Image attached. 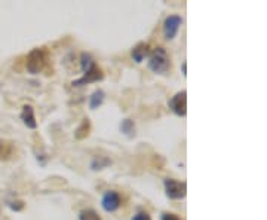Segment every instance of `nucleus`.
Segmentation results:
<instances>
[{"label":"nucleus","instance_id":"1","mask_svg":"<svg viewBox=\"0 0 267 220\" xmlns=\"http://www.w3.org/2000/svg\"><path fill=\"white\" fill-rule=\"evenodd\" d=\"M147 67L156 75L168 73V70L171 69V60H170L166 49L162 46H157L156 49H153V52H150V55H149Z\"/></svg>","mask_w":267,"mask_h":220},{"label":"nucleus","instance_id":"2","mask_svg":"<svg viewBox=\"0 0 267 220\" xmlns=\"http://www.w3.org/2000/svg\"><path fill=\"white\" fill-rule=\"evenodd\" d=\"M46 61H48V54L43 48H36L33 49L28 57H27V62H25V67L28 70V73L31 75H39L45 66H46Z\"/></svg>","mask_w":267,"mask_h":220},{"label":"nucleus","instance_id":"3","mask_svg":"<svg viewBox=\"0 0 267 220\" xmlns=\"http://www.w3.org/2000/svg\"><path fill=\"white\" fill-rule=\"evenodd\" d=\"M165 194L170 200H183L187 194V184L186 181L175 180V179H165Z\"/></svg>","mask_w":267,"mask_h":220},{"label":"nucleus","instance_id":"4","mask_svg":"<svg viewBox=\"0 0 267 220\" xmlns=\"http://www.w3.org/2000/svg\"><path fill=\"white\" fill-rule=\"evenodd\" d=\"M168 106L177 116L184 118L187 113V92L184 89L177 92L174 97H171V100L168 101Z\"/></svg>","mask_w":267,"mask_h":220},{"label":"nucleus","instance_id":"5","mask_svg":"<svg viewBox=\"0 0 267 220\" xmlns=\"http://www.w3.org/2000/svg\"><path fill=\"white\" fill-rule=\"evenodd\" d=\"M120 205H122V198H120L119 192H116V191L104 192V195L101 198V207L106 213H115L120 208Z\"/></svg>","mask_w":267,"mask_h":220},{"label":"nucleus","instance_id":"6","mask_svg":"<svg viewBox=\"0 0 267 220\" xmlns=\"http://www.w3.org/2000/svg\"><path fill=\"white\" fill-rule=\"evenodd\" d=\"M183 24V18L180 15H170L163 21V36L166 40L175 39Z\"/></svg>","mask_w":267,"mask_h":220},{"label":"nucleus","instance_id":"7","mask_svg":"<svg viewBox=\"0 0 267 220\" xmlns=\"http://www.w3.org/2000/svg\"><path fill=\"white\" fill-rule=\"evenodd\" d=\"M104 79V73H103V70L95 66L91 72H88V73H85L80 79L73 80V86H83V85H88V83H92V82H98V80H103Z\"/></svg>","mask_w":267,"mask_h":220},{"label":"nucleus","instance_id":"8","mask_svg":"<svg viewBox=\"0 0 267 220\" xmlns=\"http://www.w3.org/2000/svg\"><path fill=\"white\" fill-rule=\"evenodd\" d=\"M21 119L24 122V125L30 130H36L38 128V120L35 115V109L30 104H24L22 110H21Z\"/></svg>","mask_w":267,"mask_h":220},{"label":"nucleus","instance_id":"9","mask_svg":"<svg viewBox=\"0 0 267 220\" xmlns=\"http://www.w3.org/2000/svg\"><path fill=\"white\" fill-rule=\"evenodd\" d=\"M131 55H132V60L140 64V62H143V61L146 60V57L150 55V48H149L147 43L141 42V43H138V45L134 48Z\"/></svg>","mask_w":267,"mask_h":220},{"label":"nucleus","instance_id":"10","mask_svg":"<svg viewBox=\"0 0 267 220\" xmlns=\"http://www.w3.org/2000/svg\"><path fill=\"white\" fill-rule=\"evenodd\" d=\"M89 131H91V120L85 118V119H82L80 125L77 127L76 131H75V139H77V140L86 139L89 136Z\"/></svg>","mask_w":267,"mask_h":220},{"label":"nucleus","instance_id":"11","mask_svg":"<svg viewBox=\"0 0 267 220\" xmlns=\"http://www.w3.org/2000/svg\"><path fill=\"white\" fill-rule=\"evenodd\" d=\"M95 66V60L92 58L91 54H88V52H82L80 54V69H82L83 75L88 73V72H91Z\"/></svg>","mask_w":267,"mask_h":220},{"label":"nucleus","instance_id":"12","mask_svg":"<svg viewBox=\"0 0 267 220\" xmlns=\"http://www.w3.org/2000/svg\"><path fill=\"white\" fill-rule=\"evenodd\" d=\"M104 100H106V92L103 89H96V91H94L91 94V97H89V107L92 110H95V109L103 106Z\"/></svg>","mask_w":267,"mask_h":220},{"label":"nucleus","instance_id":"13","mask_svg":"<svg viewBox=\"0 0 267 220\" xmlns=\"http://www.w3.org/2000/svg\"><path fill=\"white\" fill-rule=\"evenodd\" d=\"M119 130L122 134H125L126 137L132 139L135 136V123H134L132 119H123L119 125Z\"/></svg>","mask_w":267,"mask_h":220},{"label":"nucleus","instance_id":"14","mask_svg":"<svg viewBox=\"0 0 267 220\" xmlns=\"http://www.w3.org/2000/svg\"><path fill=\"white\" fill-rule=\"evenodd\" d=\"M79 220H101V217H99V214L96 213L95 210H92V208H86V210L80 211Z\"/></svg>","mask_w":267,"mask_h":220},{"label":"nucleus","instance_id":"15","mask_svg":"<svg viewBox=\"0 0 267 220\" xmlns=\"http://www.w3.org/2000/svg\"><path fill=\"white\" fill-rule=\"evenodd\" d=\"M110 164H112L110 160H107L104 156H98V158H94V161L91 162V167H92V170H103V168H106Z\"/></svg>","mask_w":267,"mask_h":220},{"label":"nucleus","instance_id":"16","mask_svg":"<svg viewBox=\"0 0 267 220\" xmlns=\"http://www.w3.org/2000/svg\"><path fill=\"white\" fill-rule=\"evenodd\" d=\"M8 205H9L14 211H19V210L24 208V202H22V201H11Z\"/></svg>","mask_w":267,"mask_h":220},{"label":"nucleus","instance_id":"17","mask_svg":"<svg viewBox=\"0 0 267 220\" xmlns=\"http://www.w3.org/2000/svg\"><path fill=\"white\" fill-rule=\"evenodd\" d=\"M132 220H152V217H150V214L146 213V211H138L132 217Z\"/></svg>","mask_w":267,"mask_h":220},{"label":"nucleus","instance_id":"18","mask_svg":"<svg viewBox=\"0 0 267 220\" xmlns=\"http://www.w3.org/2000/svg\"><path fill=\"white\" fill-rule=\"evenodd\" d=\"M160 220H181L177 214H174V213H163L162 216H160Z\"/></svg>","mask_w":267,"mask_h":220},{"label":"nucleus","instance_id":"19","mask_svg":"<svg viewBox=\"0 0 267 220\" xmlns=\"http://www.w3.org/2000/svg\"><path fill=\"white\" fill-rule=\"evenodd\" d=\"M8 144L6 143H2L0 141V158H3V155L6 156V155H11V153H8V152H5V147H6Z\"/></svg>","mask_w":267,"mask_h":220},{"label":"nucleus","instance_id":"20","mask_svg":"<svg viewBox=\"0 0 267 220\" xmlns=\"http://www.w3.org/2000/svg\"><path fill=\"white\" fill-rule=\"evenodd\" d=\"M181 70H183V75L187 76V62H186V61H183V64H181Z\"/></svg>","mask_w":267,"mask_h":220}]
</instances>
